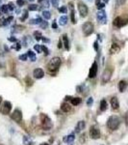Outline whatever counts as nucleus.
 Returning <instances> with one entry per match:
<instances>
[{"instance_id":"nucleus-1","label":"nucleus","mask_w":128,"mask_h":145,"mask_svg":"<svg viewBox=\"0 0 128 145\" xmlns=\"http://www.w3.org/2000/svg\"><path fill=\"white\" fill-rule=\"evenodd\" d=\"M120 125V119L119 117H117L116 115H113L109 117V119L107 121V127L109 128L111 131H115L116 130Z\"/></svg>"},{"instance_id":"nucleus-2","label":"nucleus","mask_w":128,"mask_h":145,"mask_svg":"<svg viewBox=\"0 0 128 145\" xmlns=\"http://www.w3.org/2000/svg\"><path fill=\"white\" fill-rule=\"evenodd\" d=\"M62 61H61V58L60 57H53L48 63V71L50 73H55L57 72L60 65H61Z\"/></svg>"},{"instance_id":"nucleus-3","label":"nucleus","mask_w":128,"mask_h":145,"mask_svg":"<svg viewBox=\"0 0 128 145\" xmlns=\"http://www.w3.org/2000/svg\"><path fill=\"white\" fill-rule=\"evenodd\" d=\"M82 30H83V33L85 36H90L91 34L93 33V30H94L93 24L90 21H87L82 25Z\"/></svg>"},{"instance_id":"nucleus-4","label":"nucleus","mask_w":128,"mask_h":145,"mask_svg":"<svg viewBox=\"0 0 128 145\" xmlns=\"http://www.w3.org/2000/svg\"><path fill=\"white\" fill-rule=\"evenodd\" d=\"M41 119H42V125H43V129H45V130H50L51 128H52V122H51V120L49 118L47 115H44L43 114L42 116H41Z\"/></svg>"},{"instance_id":"nucleus-5","label":"nucleus","mask_w":128,"mask_h":145,"mask_svg":"<svg viewBox=\"0 0 128 145\" xmlns=\"http://www.w3.org/2000/svg\"><path fill=\"white\" fill-rule=\"evenodd\" d=\"M96 19H97L98 22L101 24H106L107 23V15L104 10H99L96 14Z\"/></svg>"},{"instance_id":"nucleus-6","label":"nucleus","mask_w":128,"mask_h":145,"mask_svg":"<svg viewBox=\"0 0 128 145\" xmlns=\"http://www.w3.org/2000/svg\"><path fill=\"white\" fill-rule=\"evenodd\" d=\"M127 19H124L122 17H116V19H114V21H113V24L116 27H117V28H120L122 26L127 24Z\"/></svg>"},{"instance_id":"nucleus-7","label":"nucleus","mask_w":128,"mask_h":145,"mask_svg":"<svg viewBox=\"0 0 128 145\" xmlns=\"http://www.w3.org/2000/svg\"><path fill=\"white\" fill-rule=\"evenodd\" d=\"M78 11L81 16V18H86L88 16V12H89V9L86 4H84L83 2H79L78 3Z\"/></svg>"},{"instance_id":"nucleus-8","label":"nucleus","mask_w":128,"mask_h":145,"mask_svg":"<svg viewBox=\"0 0 128 145\" xmlns=\"http://www.w3.org/2000/svg\"><path fill=\"white\" fill-rule=\"evenodd\" d=\"M111 76H112V71L109 69H106L105 71L103 72L102 74V76H101V82L102 84H105L110 80L111 78Z\"/></svg>"},{"instance_id":"nucleus-9","label":"nucleus","mask_w":128,"mask_h":145,"mask_svg":"<svg viewBox=\"0 0 128 145\" xmlns=\"http://www.w3.org/2000/svg\"><path fill=\"white\" fill-rule=\"evenodd\" d=\"M90 136L92 139H98L100 137V132L96 127L92 126L90 129Z\"/></svg>"},{"instance_id":"nucleus-10","label":"nucleus","mask_w":128,"mask_h":145,"mask_svg":"<svg viewBox=\"0 0 128 145\" xmlns=\"http://www.w3.org/2000/svg\"><path fill=\"white\" fill-rule=\"evenodd\" d=\"M11 109H12V104L10 102H4L3 106L0 108V111L3 114H9L11 112Z\"/></svg>"},{"instance_id":"nucleus-11","label":"nucleus","mask_w":128,"mask_h":145,"mask_svg":"<svg viewBox=\"0 0 128 145\" xmlns=\"http://www.w3.org/2000/svg\"><path fill=\"white\" fill-rule=\"evenodd\" d=\"M97 71H98V66L96 62H93L92 65H91V69H90V72H89V77L90 78H94L96 75H97Z\"/></svg>"},{"instance_id":"nucleus-12","label":"nucleus","mask_w":128,"mask_h":145,"mask_svg":"<svg viewBox=\"0 0 128 145\" xmlns=\"http://www.w3.org/2000/svg\"><path fill=\"white\" fill-rule=\"evenodd\" d=\"M11 117H12L13 120H15L16 122L19 123V122L22 120V113H21V111H20L19 109H16L12 113Z\"/></svg>"},{"instance_id":"nucleus-13","label":"nucleus","mask_w":128,"mask_h":145,"mask_svg":"<svg viewBox=\"0 0 128 145\" xmlns=\"http://www.w3.org/2000/svg\"><path fill=\"white\" fill-rule=\"evenodd\" d=\"M33 76L35 78L37 79H41V78H43V76H44V72H43V69H41V68H37V69L34 70V72H33Z\"/></svg>"},{"instance_id":"nucleus-14","label":"nucleus","mask_w":128,"mask_h":145,"mask_svg":"<svg viewBox=\"0 0 128 145\" xmlns=\"http://www.w3.org/2000/svg\"><path fill=\"white\" fill-rule=\"evenodd\" d=\"M111 106L113 107V109H118L119 107V103H118V100L116 97H113L111 99Z\"/></svg>"},{"instance_id":"nucleus-15","label":"nucleus","mask_w":128,"mask_h":145,"mask_svg":"<svg viewBox=\"0 0 128 145\" xmlns=\"http://www.w3.org/2000/svg\"><path fill=\"white\" fill-rule=\"evenodd\" d=\"M85 122L84 121H79L78 123H77V125L75 127V132H80L81 131H83L84 129H85Z\"/></svg>"},{"instance_id":"nucleus-16","label":"nucleus","mask_w":128,"mask_h":145,"mask_svg":"<svg viewBox=\"0 0 128 145\" xmlns=\"http://www.w3.org/2000/svg\"><path fill=\"white\" fill-rule=\"evenodd\" d=\"M119 51H120V47L118 46V44H113L111 45V49H110V53H111V54H115V53L119 52Z\"/></svg>"},{"instance_id":"nucleus-17","label":"nucleus","mask_w":128,"mask_h":145,"mask_svg":"<svg viewBox=\"0 0 128 145\" xmlns=\"http://www.w3.org/2000/svg\"><path fill=\"white\" fill-rule=\"evenodd\" d=\"M70 109H71V107L68 103H63L61 105V110L63 112H68L70 111Z\"/></svg>"},{"instance_id":"nucleus-18","label":"nucleus","mask_w":128,"mask_h":145,"mask_svg":"<svg viewBox=\"0 0 128 145\" xmlns=\"http://www.w3.org/2000/svg\"><path fill=\"white\" fill-rule=\"evenodd\" d=\"M63 42H64V45H65L66 50H67V51H69L70 45H69V41H68L67 34H64V35H63Z\"/></svg>"},{"instance_id":"nucleus-19","label":"nucleus","mask_w":128,"mask_h":145,"mask_svg":"<svg viewBox=\"0 0 128 145\" xmlns=\"http://www.w3.org/2000/svg\"><path fill=\"white\" fill-rule=\"evenodd\" d=\"M74 139H75L74 134H69V135L65 136V137L63 138V140H64V142H66V143H71L72 141H74Z\"/></svg>"},{"instance_id":"nucleus-20","label":"nucleus","mask_w":128,"mask_h":145,"mask_svg":"<svg viewBox=\"0 0 128 145\" xmlns=\"http://www.w3.org/2000/svg\"><path fill=\"white\" fill-rule=\"evenodd\" d=\"M127 87V82L125 81V80H120L119 83H118V89H119V91L120 92H123L125 89Z\"/></svg>"},{"instance_id":"nucleus-21","label":"nucleus","mask_w":128,"mask_h":145,"mask_svg":"<svg viewBox=\"0 0 128 145\" xmlns=\"http://www.w3.org/2000/svg\"><path fill=\"white\" fill-rule=\"evenodd\" d=\"M67 23V16H62L60 17V19H59V24L62 26L66 25Z\"/></svg>"},{"instance_id":"nucleus-22","label":"nucleus","mask_w":128,"mask_h":145,"mask_svg":"<svg viewBox=\"0 0 128 145\" xmlns=\"http://www.w3.org/2000/svg\"><path fill=\"white\" fill-rule=\"evenodd\" d=\"M42 22H43V19H41L40 17H38V18L34 19H30V21H29L30 24H41Z\"/></svg>"},{"instance_id":"nucleus-23","label":"nucleus","mask_w":128,"mask_h":145,"mask_svg":"<svg viewBox=\"0 0 128 145\" xmlns=\"http://www.w3.org/2000/svg\"><path fill=\"white\" fill-rule=\"evenodd\" d=\"M27 55L30 58V60L32 62H35V61H36V54H35V52H33L32 51H27Z\"/></svg>"},{"instance_id":"nucleus-24","label":"nucleus","mask_w":128,"mask_h":145,"mask_svg":"<svg viewBox=\"0 0 128 145\" xmlns=\"http://www.w3.org/2000/svg\"><path fill=\"white\" fill-rule=\"evenodd\" d=\"M70 103H71L72 106H78V105L81 104V99L80 98H71Z\"/></svg>"},{"instance_id":"nucleus-25","label":"nucleus","mask_w":128,"mask_h":145,"mask_svg":"<svg viewBox=\"0 0 128 145\" xmlns=\"http://www.w3.org/2000/svg\"><path fill=\"white\" fill-rule=\"evenodd\" d=\"M107 107H108L107 102L105 101V100H101V102H100V110L101 111H105L107 109Z\"/></svg>"},{"instance_id":"nucleus-26","label":"nucleus","mask_w":128,"mask_h":145,"mask_svg":"<svg viewBox=\"0 0 128 145\" xmlns=\"http://www.w3.org/2000/svg\"><path fill=\"white\" fill-rule=\"evenodd\" d=\"M14 19V17H9V18H7V19H3V22H2V25L6 26V25H9L10 24V22H11V20Z\"/></svg>"},{"instance_id":"nucleus-27","label":"nucleus","mask_w":128,"mask_h":145,"mask_svg":"<svg viewBox=\"0 0 128 145\" xmlns=\"http://www.w3.org/2000/svg\"><path fill=\"white\" fill-rule=\"evenodd\" d=\"M23 143L24 145H34L33 141L28 136H23Z\"/></svg>"},{"instance_id":"nucleus-28","label":"nucleus","mask_w":128,"mask_h":145,"mask_svg":"<svg viewBox=\"0 0 128 145\" xmlns=\"http://www.w3.org/2000/svg\"><path fill=\"white\" fill-rule=\"evenodd\" d=\"M34 37H35V40L36 41H41L42 38H43V36H42V34H41V32L40 31H35L34 32Z\"/></svg>"},{"instance_id":"nucleus-29","label":"nucleus","mask_w":128,"mask_h":145,"mask_svg":"<svg viewBox=\"0 0 128 145\" xmlns=\"http://www.w3.org/2000/svg\"><path fill=\"white\" fill-rule=\"evenodd\" d=\"M30 43H32L31 38L29 37V36H25L24 39H23V44H24V46H27Z\"/></svg>"},{"instance_id":"nucleus-30","label":"nucleus","mask_w":128,"mask_h":145,"mask_svg":"<svg viewBox=\"0 0 128 145\" xmlns=\"http://www.w3.org/2000/svg\"><path fill=\"white\" fill-rule=\"evenodd\" d=\"M70 19H71V22L73 24L76 23V19H75V11L71 10V13H70Z\"/></svg>"},{"instance_id":"nucleus-31","label":"nucleus","mask_w":128,"mask_h":145,"mask_svg":"<svg viewBox=\"0 0 128 145\" xmlns=\"http://www.w3.org/2000/svg\"><path fill=\"white\" fill-rule=\"evenodd\" d=\"M43 17L46 19V20H47V19H50V18H51L50 12H48V11H43Z\"/></svg>"},{"instance_id":"nucleus-32","label":"nucleus","mask_w":128,"mask_h":145,"mask_svg":"<svg viewBox=\"0 0 128 145\" xmlns=\"http://www.w3.org/2000/svg\"><path fill=\"white\" fill-rule=\"evenodd\" d=\"M28 10L29 11H37V10H39V6L36 4H30L28 7Z\"/></svg>"},{"instance_id":"nucleus-33","label":"nucleus","mask_w":128,"mask_h":145,"mask_svg":"<svg viewBox=\"0 0 128 145\" xmlns=\"http://www.w3.org/2000/svg\"><path fill=\"white\" fill-rule=\"evenodd\" d=\"M23 29H24V27H23V26L16 25L15 27H14V30H13V32H21Z\"/></svg>"},{"instance_id":"nucleus-34","label":"nucleus","mask_w":128,"mask_h":145,"mask_svg":"<svg viewBox=\"0 0 128 145\" xmlns=\"http://www.w3.org/2000/svg\"><path fill=\"white\" fill-rule=\"evenodd\" d=\"M38 2H39L40 4H43V6L49 7V1L48 0H38Z\"/></svg>"},{"instance_id":"nucleus-35","label":"nucleus","mask_w":128,"mask_h":145,"mask_svg":"<svg viewBox=\"0 0 128 145\" xmlns=\"http://www.w3.org/2000/svg\"><path fill=\"white\" fill-rule=\"evenodd\" d=\"M0 11L2 13H7L9 11V8H8V5H1V8H0Z\"/></svg>"},{"instance_id":"nucleus-36","label":"nucleus","mask_w":128,"mask_h":145,"mask_svg":"<svg viewBox=\"0 0 128 145\" xmlns=\"http://www.w3.org/2000/svg\"><path fill=\"white\" fill-rule=\"evenodd\" d=\"M18 58H19L21 61H27V59H28V55H27V53H25V54H20Z\"/></svg>"},{"instance_id":"nucleus-37","label":"nucleus","mask_w":128,"mask_h":145,"mask_svg":"<svg viewBox=\"0 0 128 145\" xmlns=\"http://www.w3.org/2000/svg\"><path fill=\"white\" fill-rule=\"evenodd\" d=\"M47 26H48V22L47 21H43L40 24V27L42 28V29H45V28H47Z\"/></svg>"},{"instance_id":"nucleus-38","label":"nucleus","mask_w":128,"mask_h":145,"mask_svg":"<svg viewBox=\"0 0 128 145\" xmlns=\"http://www.w3.org/2000/svg\"><path fill=\"white\" fill-rule=\"evenodd\" d=\"M34 50H35L38 53H41V52H42V46H41L40 44H36V45H34Z\"/></svg>"},{"instance_id":"nucleus-39","label":"nucleus","mask_w":128,"mask_h":145,"mask_svg":"<svg viewBox=\"0 0 128 145\" xmlns=\"http://www.w3.org/2000/svg\"><path fill=\"white\" fill-rule=\"evenodd\" d=\"M50 2H51L52 6L54 7V8H57V7L59 6V0H50Z\"/></svg>"},{"instance_id":"nucleus-40","label":"nucleus","mask_w":128,"mask_h":145,"mask_svg":"<svg viewBox=\"0 0 128 145\" xmlns=\"http://www.w3.org/2000/svg\"><path fill=\"white\" fill-rule=\"evenodd\" d=\"M27 18H28V12H27V11H25L24 13H23V16L20 18V20H21V21H25Z\"/></svg>"},{"instance_id":"nucleus-41","label":"nucleus","mask_w":128,"mask_h":145,"mask_svg":"<svg viewBox=\"0 0 128 145\" xmlns=\"http://www.w3.org/2000/svg\"><path fill=\"white\" fill-rule=\"evenodd\" d=\"M42 51H43V52H44V54H45V55H48V54H49L48 49H47L45 45H42Z\"/></svg>"},{"instance_id":"nucleus-42","label":"nucleus","mask_w":128,"mask_h":145,"mask_svg":"<svg viewBox=\"0 0 128 145\" xmlns=\"http://www.w3.org/2000/svg\"><path fill=\"white\" fill-rule=\"evenodd\" d=\"M25 81H26V84H27V86H31L32 84H33V81H32V79L29 78L28 76L25 78Z\"/></svg>"},{"instance_id":"nucleus-43","label":"nucleus","mask_w":128,"mask_h":145,"mask_svg":"<svg viewBox=\"0 0 128 145\" xmlns=\"http://www.w3.org/2000/svg\"><path fill=\"white\" fill-rule=\"evenodd\" d=\"M67 9L66 6H63V7H61V8H59V12L62 14H66L67 13Z\"/></svg>"},{"instance_id":"nucleus-44","label":"nucleus","mask_w":128,"mask_h":145,"mask_svg":"<svg viewBox=\"0 0 128 145\" xmlns=\"http://www.w3.org/2000/svg\"><path fill=\"white\" fill-rule=\"evenodd\" d=\"M104 7H105V3H98L96 8H97L98 11H99V10H103Z\"/></svg>"},{"instance_id":"nucleus-45","label":"nucleus","mask_w":128,"mask_h":145,"mask_svg":"<svg viewBox=\"0 0 128 145\" xmlns=\"http://www.w3.org/2000/svg\"><path fill=\"white\" fill-rule=\"evenodd\" d=\"M8 8H9V11H14V10H15V5H14V3H13V2H10V3L8 4Z\"/></svg>"},{"instance_id":"nucleus-46","label":"nucleus","mask_w":128,"mask_h":145,"mask_svg":"<svg viewBox=\"0 0 128 145\" xmlns=\"http://www.w3.org/2000/svg\"><path fill=\"white\" fill-rule=\"evenodd\" d=\"M92 103H93V99L91 97V98H89L88 101H87V106H88V107H91V105H92Z\"/></svg>"},{"instance_id":"nucleus-47","label":"nucleus","mask_w":128,"mask_h":145,"mask_svg":"<svg viewBox=\"0 0 128 145\" xmlns=\"http://www.w3.org/2000/svg\"><path fill=\"white\" fill-rule=\"evenodd\" d=\"M126 1H127V0H116V4H117L118 6H121L123 4H125Z\"/></svg>"},{"instance_id":"nucleus-48","label":"nucleus","mask_w":128,"mask_h":145,"mask_svg":"<svg viewBox=\"0 0 128 145\" xmlns=\"http://www.w3.org/2000/svg\"><path fill=\"white\" fill-rule=\"evenodd\" d=\"M24 0H17V4H18L19 7H22L24 5Z\"/></svg>"},{"instance_id":"nucleus-49","label":"nucleus","mask_w":128,"mask_h":145,"mask_svg":"<svg viewBox=\"0 0 128 145\" xmlns=\"http://www.w3.org/2000/svg\"><path fill=\"white\" fill-rule=\"evenodd\" d=\"M20 47H21V44H19V43H18V44H16L14 46H13V49H16L17 51H19L20 50Z\"/></svg>"},{"instance_id":"nucleus-50","label":"nucleus","mask_w":128,"mask_h":145,"mask_svg":"<svg viewBox=\"0 0 128 145\" xmlns=\"http://www.w3.org/2000/svg\"><path fill=\"white\" fill-rule=\"evenodd\" d=\"M93 47H94V50H95V51H97V50H98V43H97V41H95V42L93 43Z\"/></svg>"},{"instance_id":"nucleus-51","label":"nucleus","mask_w":128,"mask_h":145,"mask_svg":"<svg viewBox=\"0 0 128 145\" xmlns=\"http://www.w3.org/2000/svg\"><path fill=\"white\" fill-rule=\"evenodd\" d=\"M52 28H53V29H57V28H58V25H57V22H56V21H53V23H52Z\"/></svg>"},{"instance_id":"nucleus-52","label":"nucleus","mask_w":128,"mask_h":145,"mask_svg":"<svg viewBox=\"0 0 128 145\" xmlns=\"http://www.w3.org/2000/svg\"><path fill=\"white\" fill-rule=\"evenodd\" d=\"M63 47V42L61 41V39L59 40V43H58V49H62Z\"/></svg>"},{"instance_id":"nucleus-53","label":"nucleus","mask_w":128,"mask_h":145,"mask_svg":"<svg viewBox=\"0 0 128 145\" xmlns=\"http://www.w3.org/2000/svg\"><path fill=\"white\" fill-rule=\"evenodd\" d=\"M42 40L43 41V43H49V42H50V40H49V39H47V38H45V37H43V38H42Z\"/></svg>"},{"instance_id":"nucleus-54","label":"nucleus","mask_w":128,"mask_h":145,"mask_svg":"<svg viewBox=\"0 0 128 145\" xmlns=\"http://www.w3.org/2000/svg\"><path fill=\"white\" fill-rule=\"evenodd\" d=\"M9 41H10V42H17V38H15V37H10V38H9Z\"/></svg>"},{"instance_id":"nucleus-55","label":"nucleus","mask_w":128,"mask_h":145,"mask_svg":"<svg viewBox=\"0 0 128 145\" xmlns=\"http://www.w3.org/2000/svg\"><path fill=\"white\" fill-rule=\"evenodd\" d=\"M103 2H104V3H108V2H109V0H103Z\"/></svg>"},{"instance_id":"nucleus-56","label":"nucleus","mask_w":128,"mask_h":145,"mask_svg":"<svg viewBox=\"0 0 128 145\" xmlns=\"http://www.w3.org/2000/svg\"><path fill=\"white\" fill-rule=\"evenodd\" d=\"M1 102H2V97L0 96V104H1Z\"/></svg>"},{"instance_id":"nucleus-57","label":"nucleus","mask_w":128,"mask_h":145,"mask_svg":"<svg viewBox=\"0 0 128 145\" xmlns=\"http://www.w3.org/2000/svg\"><path fill=\"white\" fill-rule=\"evenodd\" d=\"M41 145H48V144H47V143H42Z\"/></svg>"},{"instance_id":"nucleus-58","label":"nucleus","mask_w":128,"mask_h":145,"mask_svg":"<svg viewBox=\"0 0 128 145\" xmlns=\"http://www.w3.org/2000/svg\"><path fill=\"white\" fill-rule=\"evenodd\" d=\"M29 1H30V2H33V1H34V0H29Z\"/></svg>"},{"instance_id":"nucleus-59","label":"nucleus","mask_w":128,"mask_h":145,"mask_svg":"<svg viewBox=\"0 0 128 145\" xmlns=\"http://www.w3.org/2000/svg\"><path fill=\"white\" fill-rule=\"evenodd\" d=\"M1 3H2V1H1V0H0V5H1Z\"/></svg>"},{"instance_id":"nucleus-60","label":"nucleus","mask_w":128,"mask_h":145,"mask_svg":"<svg viewBox=\"0 0 128 145\" xmlns=\"http://www.w3.org/2000/svg\"><path fill=\"white\" fill-rule=\"evenodd\" d=\"M70 145H72V144H70Z\"/></svg>"},{"instance_id":"nucleus-61","label":"nucleus","mask_w":128,"mask_h":145,"mask_svg":"<svg viewBox=\"0 0 128 145\" xmlns=\"http://www.w3.org/2000/svg\"><path fill=\"white\" fill-rule=\"evenodd\" d=\"M0 12H1V11H0Z\"/></svg>"}]
</instances>
